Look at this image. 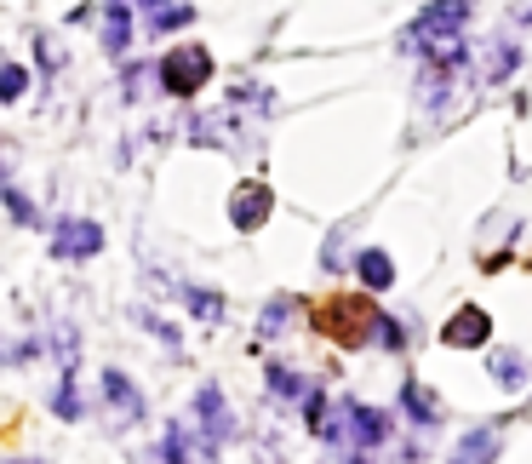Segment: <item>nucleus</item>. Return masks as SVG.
I'll list each match as a JSON object with an SVG mask.
<instances>
[{
	"mask_svg": "<svg viewBox=\"0 0 532 464\" xmlns=\"http://www.w3.org/2000/svg\"><path fill=\"white\" fill-rule=\"evenodd\" d=\"M498 441H504V436H498L493 425H486L481 436H464V441H458V453H453V464H493Z\"/></svg>",
	"mask_w": 532,
	"mask_h": 464,
	"instance_id": "423d86ee",
	"label": "nucleus"
},
{
	"mask_svg": "<svg viewBox=\"0 0 532 464\" xmlns=\"http://www.w3.org/2000/svg\"><path fill=\"white\" fill-rule=\"evenodd\" d=\"M212 75V58L201 47H178L172 58H161V87L172 92V98H189V92H201V80Z\"/></svg>",
	"mask_w": 532,
	"mask_h": 464,
	"instance_id": "7ed1b4c3",
	"label": "nucleus"
},
{
	"mask_svg": "<svg viewBox=\"0 0 532 464\" xmlns=\"http://www.w3.org/2000/svg\"><path fill=\"white\" fill-rule=\"evenodd\" d=\"M493 373H498V385H509V390H516L521 378H527V362H516V355H498V362H493Z\"/></svg>",
	"mask_w": 532,
	"mask_h": 464,
	"instance_id": "ddd939ff",
	"label": "nucleus"
},
{
	"mask_svg": "<svg viewBox=\"0 0 532 464\" xmlns=\"http://www.w3.org/2000/svg\"><path fill=\"white\" fill-rule=\"evenodd\" d=\"M149 6H155V0H149Z\"/></svg>",
	"mask_w": 532,
	"mask_h": 464,
	"instance_id": "2eb2a0df",
	"label": "nucleus"
},
{
	"mask_svg": "<svg viewBox=\"0 0 532 464\" xmlns=\"http://www.w3.org/2000/svg\"><path fill=\"white\" fill-rule=\"evenodd\" d=\"M407 407H412V418H423V425H430V418L441 413V402H435V395H430V390L418 385V378H412V385H407Z\"/></svg>",
	"mask_w": 532,
	"mask_h": 464,
	"instance_id": "9d476101",
	"label": "nucleus"
},
{
	"mask_svg": "<svg viewBox=\"0 0 532 464\" xmlns=\"http://www.w3.org/2000/svg\"><path fill=\"white\" fill-rule=\"evenodd\" d=\"M103 247V229L98 224H63L57 229V252H69V258H92Z\"/></svg>",
	"mask_w": 532,
	"mask_h": 464,
	"instance_id": "39448f33",
	"label": "nucleus"
},
{
	"mask_svg": "<svg viewBox=\"0 0 532 464\" xmlns=\"http://www.w3.org/2000/svg\"><path fill=\"white\" fill-rule=\"evenodd\" d=\"M315 322H321V332L327 339H344V344H360L367 332H378L384 322H378V310H372V299H321V310H315Z\"/></svg>",
	"mask_w": 532,
	"mask_h": 464,
	"instance_id": "f257e3e1",
	"label": "nucleus"
},
{
	"mask_svg": "<svg viewBox=\"0 0 532 464\" xmlns=\"http://www.w3.org/2000/svg\"><path fill=\"white\" fill-rule=\"evenodd\" d=\"M103 402H115V407H120L126 418H138V413H143V402H138V390L126 385L120 373H110V378H103Z\"/></svg>",
	"mask_w": 532,
	"mask_h": 464,
	"instance_id": "6e6552de",
	"label": "nucleus"
},
{
	"mask_svg": "<svg viewBox=\"0 0 532 464\" xmlns=\"http://www.w3.org/2000/svg\"><path fill=\"white\" fill-rule=\"evenodd\" d=\"M264 213H269V189H264V184L235 189V206H229V218H235L241 229H258V224H264Z\"/></svg>",
	"mask_w": 532,
	"mask_h": 464,
	"instance_id": "20e7f679",
	"label": "nucleus"
},
{
	"mask_svg": "<svg viewBox=\"0 0 532 464\" xmlns=\"http://www.w3.org/2000/svg\"><path fill=\"white\" fill-rule=\"evenodd\" d=\"M355 464H367V459H355Z\"/></svg>",
	"mask_w": 532,
	"mask_h": 464,
	"instance_id": "4468645a",
	"label": "nucleus"
},
{
	"mask_svg": "<svg viewBox=\"0 0 532 464\" xmlns=\"http://www.w3.org/2000/svg\"><path fill=\"white\" fill-rule=\"evenodd\" d=\"M486 310H464V315H453V322H446V344H481L486 339Z\"/></svg>",
	"mask_w": 532,
	"mask_h": 464,
	"instance_id": "0eeeda50",
	"label": "nucleus"
},
{
	"mask_svg": "<svg viewBox=\"0 0 532 464\" xmlns=\"http://www.w3.org/2000/svg\"><path fill=\"white\" fill-rule=\"evenodd\" d=\"M103 40H110V52H126V6L110 12V24H103Z\"/></svg>",
	"mask_w": 532,
	"mask_h": 464,
	"instance_id": "f8f14e48",
	"label": "nucleus"
},
{
	"mask_svg": "<svg viewBox=\"0 0 532 464\" xmlns=\"http://www.w3.org/2000/svg\"><path fill=\"white\" fill-rule=\"evenodd\" d=\"M360 276H367V287H378V292H384V287L395 281V264L384 258V252H360Z\"/></svg>",
	"mask_w": 532,
	"mask_h": 464,
	"instance_id": "1a4fd4ad",
	"label": "nucleus"
},
{
	"mask_svg": "<svg viewBox=\"0 0 532 464\" xmlns=\"http://www.w3.org/2000/svg\"><path fill=\"white\" fill-rule=\"evenodd\" d=\"M470 17V0H441V6H430V17H418V29H412V40L418 47H430V52H441V63H453L458 58V24Z\"/></svg>",
	"mask_w": 532,
	"mask_h": 464,
	"instance_id": "f03ea898",
	"label": "nucleus"
},
{
	"mask_svg": "<svg viewBox=\"0 0 532 464\" xmlns=\"http://www.w3.org/2000/svg\"><path fill=\"white\" fill-rule=\"evenodd\" d=\"M24 87H29L24 69H0V103H17V98H24Z\"/></svg>",
	"mask_w": 532,
	"mask_h": 464,
	"instance_id": "9b49d317",
	"label": "nucleus"
}]
</instances>
